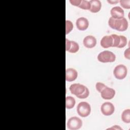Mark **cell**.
Instances as JSON below:
<instances>
[{"instance_id":"cell-1","label":"cell","mask_w":130,"mask_h":130,"mask_svg":"<svg viewBox=\"0 0 130 130\" xmlns=\"http://www.w3.org/2000/svg\"><path fill=\"white\" fill-rule=\"evenodd\" d=\"M70 90L71 93L75 95L79 99H86L89 94L88 89L80 83L72 84L70 87Z\"/></svg>"},{"instance_id":"cell-2","label":"cell","mask_w":130,"mask_h":130,"mask_svg":"<svg viewBox=\"0 0 130 130\" xmlns=\"http://www.w3.org/2000/svg\"><path fill=\"white\" fill-rule=\"evenodd\" d=\"M108 24L112 28L119 31H123L128 27V22L124 17L117 19L110 17L108 21Z\"/></svg>"},{"instance_id":"cell-3","label":"cell","mask_w":130,"mask_h":130,"mask_svg":"<svg viewBox=\"0 0 130 130\" xmlns=\"http://www.w3.org/2000/svg\"><path fill=\"white\" fill-rule=\"evenodd\" d=\"M115 55L112 52L108 50L101 52L98 56V60L103 63L112 62L115 60Z\"/></svg>"},{"instance_id":"cell-4","label":"cell","mask_w":130,"mask_h":130,"mask_svg":"<svg viewBox=\"0 0 130 130\" xmlns=\"http://www.w3.org/2000/svg\"><path fill=\"white\" fill-rule=\"evenodd\" d=\"M77 112L78 115L81 117H87L91 112L90 105L85 102H80L77 107Z\"/></svg>"},{"instance_id":"cell-5","label":"cell","mask_w":130,"mask_h":130,"mask_svg":"<svg viewBox=\"0 0 130 130\" xmlns=\"http://www.w3.org/2000/svg\"><path fill=\"white\" fill-rule=\"evenodd\" d=\"M127 73V68L123 64H119L115 67L113 71L115 77L119 80L124 79Z\"/></svg>"},{"instance_id":"cell-6","label":"cell","mask_w":130,"mask_h":130,"mask_svg":"<svg viewBox=\"0 0 130 130\" xmlns=\"http://www.w3.org/2000/svg\"><path fill=\"white\" fill-rule=\"evenodd\" d=\"M82 126V121L79 117L73 116L69 118L67 122V127L71 130L80 129Z\"/></svg>"},{"instance_id":"cell-7","label":"cell","mask_w":130,"mask_h":130,"mask_svg":"<svg viewBox=\"0 0 130 130\" xmlns=\"http://www.w3.org/2000/svg\"><path fill=\"white\" fill-rule=\"evenodd\" d=\"M102 113L105 116H110L113 114L115 108L114 105L110 102H105L101 107Z\"/></svg>"},{"instance_id":"cell-8","label":"cell","mask_w":130,"mask_h":130,"mask_svg":"<svg viewBox=\"0 0 130 130\" xmlns=\"http://www.w3.org/2000/svg\"><path fill=\"white\" fill-rule=\"evenodd\" d=\"M115 95V90L107 86L101 92V97L105 100H111L114 97Z\"/></svg>"},{"instance_id":"cell-9","label":"cell","mask_w":130,"mask_h":130,"mask_svg":"<svg viewBox=\"0 0 130 130\" xmlns=\"http://www.w3.org/2000/svg\"><path fill=\"white\" fill-rule=\"evenodd\" d=\"M110 14L111 17L117 19L123 18L124 15L123 10L118 6L112 8L110 11Z\"/></svg>"},{"instance_id":"cell-10","label":"cell","mask_w":130,"mask_h":130,"mask_svg":"<svg viewBox=\"0 0 130 130\" xmlns=\"http://www.w3.org/2000/svg\"><path fill=\"white\" fill-rule=\"evenodd\" d=\"M77 28L80 30H86L89 26V22L85 17H80L77 19L76 22Z\"/></svg>"},{"instance_id":"cell-11","label":"cell","mask_w":130,"mask_h":130,"mask_svg":"<svg viewBox=\"0 0 130 130\" xmlns=\"http://www.w3.org/2000/svg\"><path fill=\"white\" fill-rule=\"evenodd\" d=\"M83 45L87 48H92L96 44V40L92 36H87L83 39Z\"/></svg>"},{"instance_id":"cell-12","label":"cell","mask_w":130,"mask_h":130,"mask_svg":"<svg viewBox=\"0 0 130 130\" xmlns=\"http://www.w3.org/2000/svg\"><path fill=\"white\" fill-rule=\"evenodd\" d=\"M78 73L76 70L73 68L67 69L66 71V80L68 82H72L76 79Z\"/></svg>"},{"instance_id":"cell-13","label":"cell","mask_w":130,"mask_h":130,"mask_svg":"<svg viewBox=\"0 0 130 130\" xmlns=\"http://www.w3.org/2000/svg\"><path fill=\"white\" fill-rule=\"evenodd\" d=\"M101 45L104 48H108L112 47L113 40L111 36H105L102 38L100 42Z\"/></svg>"},{"instance_id":"cell-14","label":"cell","mask_w":130,"mask_h":130,"mask_svg":"<svg viewBox=\"0 0 130 130\" xmlns=\"http://www.w3.org/2000/svg\"><path fill=\"white\" fill-rule=\"evenodd\" d=\"M90 4V9L89 11L92 13H97L99 12L101 9L102 4L99 0H91L89 1Z\"/></svg>"},{"instance_id":"cell-15","label":"cell","mask_w":130,"mask_h":130,"mask_svg":"<svg viewBox=\"0 0 130 130\" xmlns=\"http://www.w3.org/2000/svg\"><path fill=\"white\" fill-rule=\"evenodd\" d=\"M76 103L75 99L71 96H67L66 98V107L67 109H70L73 108Z\"/></svg>"},{"instance_id":"cell-16","label":"cell","mask_w":130,"mask_h":130,"mask_svg":"<svg viewBox=\"0 0 130 130\" xmlns=\"http://www.w3.org/2000/svg\"><path fill=\"white\" fill-rule=\"evenodd\" d=\"M121 119L124 123H129L130 122V110L129 109L123 111L121 114Z\"/></svg>"},{"instance_id":"cell-17","label":"cell","mask_w":130,"mask_h":130,"mask_svg":"<svg viewBox=\"0 0 130 130\" xmlns=\"http://www.w3.org/2000/svg\"><path fill=\"white\" fill-rule=\"evenodd\" d=\"M79 49V46L77 43L75 41H71V45L68 52L72 53H76Z\"/></svg>"},{"instance_id":"cell-18","label":"cell","mask_w":130,"mask_h":130,"mask_svg":"<svg viewBox=\"0 0 130 130\" xmlns=\"http://www.w3.org/2000/svg\"><path fill=\"white\" fill-rule=\"evenodd\" d=\"M79 8L83 9V10H89L90 9V4L89 1L81 0L79 5L78 6Z\"/></svg>"},{"instance_id":"cell-19","label":"cell","mask_w":130,"mask_h":130,"mask_svg":"<svg viewBox=\"0 0 130 130\" xmlns=\"http://www.w3.org/2000/svg\"><path fill=\"white\" fill-rule=\"evenodd\" d=\"M111 36L113 40V44H112V47H117L120 43V36L115 34H112Z\"/></svg>"},{"instance_id":"cell-20","label":"cell","mask_w":130,"mask_h":130,"mask_svg":"<svg viewBox=\"0 0 130 130\" xmlns=\"http://www.w3.org/2000/svg\"><path fill=\"white\" fill-rule=\"evenodd\" d=\"M73 28V23L70 20L66 21V34H69Z\"/></svg>"},{"instance_id":"cell-21","label":"cell","mask_w":130,"mask_h":130,"mask_svg":"<svg viewBox=\"0 0 130 130\" xmlns=\"http://www.w3.org/2000/svg\"><path fill=\"white\" fill-rule=\"evenodd\" d=\"M120 38V43L117 47V48H123L125 47L127 44V39L125 37L123 36H119Z\"/></svg>"},{"instance_id":"cell-22","label":"cell","mask_w":130,"mask_h":130,"mask_svg":"<svg viewBox=\"0 0 130 130\" xmlns=\"http://www.w3.org/2000/svg\"><path fill=\"white\" fill-rule=\"evenodd\" d=\"M121 6L126 9L130 8V1L129 0H121L119 1Z\"/></svg>"},{"instance_id":"cell-23","label":"cell","mask_w":130,"mask_h":130,"mask_svg":"<svg viewBox=\"0 0 130 130\" xmlns=\"http://www.w3.org/2000/svg\"><path fill=\"white\" fill-rule=\"evenodd\" d=\"M106 87V85H105L104 83L101 82H97L95 84L96 89L99 92H101Z\"/></svg>"},{"instance_id":"cell-24","label":"cell","mask_w":130,"mask_h":130,"mask_svg":"<svg viewBox=\"0 0 130 130\" xmlns=\"http://www.w3.org/2000/svg\"><path fill=\"white\" fill-rule=\"evenodd\" d=\"M81 0H70V3L73 6L78 7L80 4Z\"/></svg>"},{"instance_id":"cell-25","label":"cell","mask_w":130,"mask_h":130,"mask_svg":"<svg viewBox=\"0 0 130 130\" xmlns=\"http://www.w3.org/2000/svg\"><path fill=\"white\" fill-rule=\"evenodd\" d=\"M124 55L126 58H127L128 59H130V51H129V48H128L127 49H126L125 50L124 53Z\"/></svg>"},{"instance_id":"cell-26","label":"cell","mask_w":130,"mask_h":130,"mask_svg":"<svg viewBox=\"0 0 130 130\" xmlns=\"http://www.w3.org/2000/svg\"><path fill=\"white\" fill-rule=\"evenodd\" d=\"M71 45V41L68 40V39H66V50L67 51H68V50L70 49Z\"/></svg>"},{"instance_id":"cell-27","label":"cell","mask_w":130,"mask_h":130,"mask_svg":"<svg viewBox=\"0 0 130 130\" xmlns=\"http://www.w3.org/2000/svg\"><path fill=\"white\" fill-rule=\"evenodd\" d=\"M108 129H122V128L119 126L118 125H114V126H112V127H110V128H109Z\"/></svg>"},{"instance_id":"cell-28","label":"cell","mask_w":130,"mask_h":130,"mask_svg":"<svg viewBox=\"0 0 130 130\" xmlns=\"http://www.w3.org/2000/svg\"><path fill=\"white\" fill-rule=\"evenodd\" d=\"M108 2L110 4H111V5H113V4H115L119 2L118 1H108Z\"/></svg>"}]
</instances>
